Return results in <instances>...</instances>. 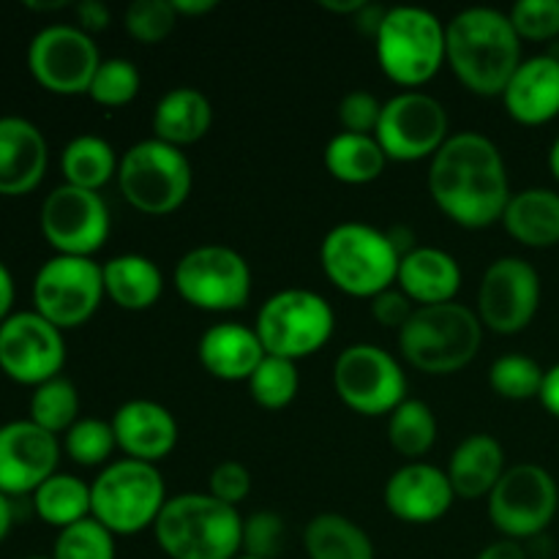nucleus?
<instances>
[{"instance_id": "nucleus-46", "label": "nucleus", "mask_w": 559, "mask_h": 559, "mask_svg": "<svg viewBox=\"0 0 559 559\" xmlns=\"http://www.w3.org/2000/svg\"><path fill=\"white\" fill-rule=\"evenodd\" d=\"M415 309H418V306H415L399 287H391L371 298V317H374L382 328H393V331H402Z\"/></svg>"}, {"instance_id": "nucleus-2", "label": "nucleus", "mask_w": 559, "mask_h": 559, "mask_svg": "<svg viewBox=\"0 0 559 559\" xmlns=\"http://www.w3.org/2000/svg\"><path fill=\"white\" fill-rule=\"evenodd\" d=\"M522 60V38L506 11L473 5L445 25V63L475 96H502Z\"/></svg>"}, {"instance_id": "nucleus-34", "label": "nucleus", "mask_w": 559, "mask_h": 559, "mask_svg": "<svg viewBox=\"0 0 559 559\" xmlns=\"http://www.w3.org/2000/svg\"><path fill=\"white\" fill-rule=\"evenodd\" d=\"M388 442L399 456L418 462L437 442V415L420 399H404L388 415Z\"/></svg>"}, {"instance_id": "nucleus-4", "label": "nucleus", "mask_w": 559, "mask_h": 559, "mask_svg": "<svg viewBox=\"0 0 559 559\" xmlns=\"http://www.w3.org/2000/svg\"><path fill=\"white\" fill-rule=\"evenodd\" d=\"M484 344V322L478 311L451 300L440 306H418L399 331V349L413 369L424 374H456L467 369Z\"/></svg>"}, {"instance_id": "nucleus-10", "label": "nucleus", "mask_w": 559, "mask_h": 559, "mask_svg": "<svg viewBox=\"0 0 559 559\" xmlns=\"http://www.w3.org/2000/svg\"><path fill=\"white\" fill-rule=\"evenodd\" d=\"M559 508L555 475L540 464H513L486 497L489 522L502 538L533 540L549 530Z\"/></svg>"}, {"instance_id": "nucleus-40", "label": "nucleus", "mask_w": 559, "mask_h": 559, "mask_svg": "<svg viewBox=\"0 0 559 559\" xmlns=\"http://www.w3.org/2000/svg\"><path fill=\"white\" fill-rule=\"evenodd\" d=\"M142 87V74L129 58H107L98 66L87 96L102 107H126Z\"/></svg>"}, {"instance_id": "nucleus-39", "label": "nucleus", "mask_w": 559, "mask_h": 559, "mask_svg": "<svg viewBox=\"0 0 559 559\" xmlns=\"http://www.w3.org/2000/svg\"><path fill=\"white\" fill-rule=\"evenodd\" d=\"M115 535L93 516L60 530L52 546V559H115Z\"/></svg>"}, {"instance_id": "nucleus-23", "label": "nucleus", "mask_w": 559, "mask_h": 559, "mask_svg": "<svg viewBox=\"0 0 559 559\" xmlns=\"http://www.w3.org/2000/svg\"><path fill=\"white\" fill-rule=\"evenodd\" d=\"M508 115L522 126H544L559 115V58L533 55L519 63L502 91Z\"/></svg>"}, {"instance_id": "nucleus-35", "label": "nucleus", "mask_w": 559, "mask_h": 559, "mask_svg": "<svg viewBox=\"0 0 559 559\" xmlns=\"http://www.w3.org/2000/svg\"><path fill=\"white\" fill-rule=\"evenodd\" d=\"M27 420L49 435H66L80 420V391L63 374L33 388L27 404Z\"/></svg>"}, {"instance_id": "nucleus-56", "label": "nucleus", "mask_w": 559, "mask_h": 559, "mask_svg": "<svg viewBox=\"0 0 559 559\" xmlns=\"http://www.w3.org/2000/svg\"><path fill=\"white\" fill-rule=\"evenodd\" d=\"M25 559H52V557H25Z\"/></svg>"}, {"instance_id": "nucleus-17", "label": "nucleus", "mask_w": 559, "mask_h": 559, "mask_svg": "<svg viewBox=\"0 0 559 559\" xmlns=\"http://www.w3.org/2000/svg\"><path fill=\"white\" fill-rule=\"evenodd\" d=\"M63 366V331L38 311H14L9 320L0 322V371L9 380L38 388L60 377Z\"/></svg>"}, {"instance_id": "nucleus-5", "label": "nucleus", "mask_w": 559, "mask_h": 559, "mask_svg": "<svg viewBox=\"0 0 559 559\" xmlns=\"http://www.w3.org/2000/svg\"><path fill=\"white\" fill-rule=\"evenodd\" d=\"M402 254L391 235L364 222L336 224L322 238L320 265L331 284L353 298H374L396 284Z\"/></svg>"}, {"instance_id": "nucleus-48", "label": "nucleus", "mask_w": 559, "mask_h": 559, "mask_svg": "<svg viewBox=\"0 0 559 559\" xmlns=\"http://www.w3.org/2000/svg\"><path fill=\"white\" fill-rule=\"evenodd\" d=\"M538 402L544 404L546 413L555 415V418L559 420V364L549 366V369H546Z\"/></svg>"}, {"instance_id": "nucleus-45", "label": "nucleus", "mask_w": 559, "mask_h": 559, "mask_svg": "<svg viewBox=\"0 0 559 559\" xmlns=\"http://www.w3.org/2000/svg\"><path fill=\"white\" fill-rule=\"evenodd\" d=\"M207 495L216 497L224 506L238 508L251 495V473L240 462L227 459L213 467L211 478H207Z\"/></svg>"}, {"instance_id": "nucleus-29", "label": "nucleus", "mask_w": 559, "mask_h": 559, "mask_svg": "<svg viewBox=\"0 0 559 559\" xmlns=\"http://www.w3.org/2000/svg\"><path fill=\"white\" fill-rule=\"evenodd\" d=\"M104 293L118 309L147 311L164 293V273L151 257L118 254L102 265Z\"/></svg>"}, {"instance_id": "nucleus-19", "label": "nucleus", "mask_w": 559, "mask_h": 559, "mask_svg": "<svg viewBox=\"0 0 559 559\" xmlns=\"http://www.w3.org/2000/svg\"><path fill=\"white\" fill-rule=\"evenodd\" d=\"M60 440L38 429L33 420H11L0 426V491L5 497L33 495L58 473Z\"/></svg>"}, {"instance_id": "nucleus-7", "label": "nucleus", "mask_w": 559, "mask_h": 559, "mask_svg": "<svg viewBox=\"0 0 559 559\" xmlns=\"http://www.w3.org/2000/svg\"><path fill=\"white\" fill-rule=\"evenodd\" d=\"M167 486L156 464L118 459L91 484V516L112 535H140L167 506Z\"/></svg>"}, {"instance_id": "nucleus-53", "label": "nucleus", "mask_w": 559, "mask_h": 559, "mask_svg": "<svg viewBox=\"0 0 559 559\" xmlns=\"http://www.w3.org/2000/svg\"><path fill=\"white\" fill-rule=\"evenodd\" d=\"M320 5L325 11H336V14H358L366 3L364 0H347V3L344 0H322Z\"/></svg>"}, {"instance_id": "nucleus-1", "label": "nucleus", "mask_w": 559, "mask_h": 559, "mask_svg": "<svg viewBox=\"0 0 559 559\" xmlns=\"http://www.w3.org/2000/svg\"><path fill=\"white\" fill-rule=\"evenodd\" d=\"M429 194L451 222L486 229L502 222L511 180L500 147L478 131H456L429 164Z\"/></svg>"}, {"instance_id": "nucleus-9", "label": "nucleus", "mask_w": 559, "mask_h": 559, "mask_svg": "<svg viewBox=\"0 0 559 559\" xmlns=\"http://www.w3.org/2000/svg\"><path fill=\"white\" fill-rule=\"evenodd\" d=\"M254 331L267 355L298 364L320 353L336 331L333 306L314 289H278L257 311Z\"/></svg>"}, {"instance_id": "nucleus-16", "label": "nucleus", "mask_w": 559, "mask_h": 559, "mask_svg": "<svg viewBox=\"0 0 559 559\" xmlns=\"http://www.w3.org/2000/svg\"><path fill=\"white\" fill-rule=\"evenodd\" d=\"M41 235L55 254L93 257L109 238V207L98 191L60 183L49 191L38 213Z\"/></svg>"}, {"instance_id": "nucleus-27", "label": "nucleus", "mask_w": 559, "mask_h": 559, "mask_svg": "<svg viewBox=\"0 0 559 559\" xmlns=\"http://www.w3.org/2000/svg\"><path fill=\"white\" fill-rule=\"evenodd\" d=\"M502 227L516 243L530 249H551L559 243V191L533 186L511 194Z\"/></svg>"}, {"instance_id": "nucleus-33", "label": "nucleus", "mask_w": 559, "mask_h": 559, "mask_svg": "<svg viewBox=\"0 0 559 559\" xmlns=\"http://www.w3.org/2000/svg\"><path fill=\"white\" fill-rule=\"evenodd\" d=\"M33 511L44 524L60 530L91 516V484L69 473H55L33 491Z\"/></svg>"}, {"instance_id": "nucleus-41", "label": "nucleus", "mask_w": 559, "mask_h": 559, "mask_svg": "<svg viewBox=\"0 0 559 559\" xmlns=\"http://www.w3.org/2000/svg\"><path fill=\"white\" fill-rule=\"evenodd\" d=\"M178 25L173 0H134L123 11V27L134 41L162 44Z\"/></svg>"}, {"instance_id": "nucleus-52", "label": "nucleus", "mask_w": 559, "mask_h": 559, "mask_svg": "<svg viewBox=\"0 0 559 559\" xmlns=\"http://www.w3.org/2000/svg\"><path fill=\"white\" fill-rule=\"evenodd\" d=\"M11 527H14V506H11V497L0 491V544L9 538Z\"/></svg>"}, {"instance_id": "nucleus-31", "label": "nucleus", "mask_w": 559, "mask_h": 559, "mask_svg": "<svg viewBox=\"0 0 559 559\" xmlns=\"http://www.w3.org/2000/svg\"><path fill=\"white\" fill-rule=\"evenodd\" d=\"M304 546L309 559H374L369 533L342 513H320L311 519Z\"/></svg>"}, {"instance_id": "nucleus-13", "label": "nucleus", "mask_w": 559, "mask_h": 559, "mask_svg": "<svg viewBox=\"0 0 559 559\" xmlns=\"http://www.w3.org/2000/svg\"><path fill=\"white\" fill-rule=\"evenodd\" d=\"M336 396L353 413L380 418L391 415L407 396V374L388 349L377 344H349L333 364Z\"/></svg>"}, {"instance_id": "nucleus-6", "label": "nucleus", "mask_w": 559, "mask_h": 559, "mask_svg": "<svg viewBox=\"0 0 559 559\" xmlns=\"http://www.w3.org/2000/svg\"><path fill=\"white\" fill-rule=\"evenodd\" d=\"M374 49L382 74L413 91L440 74L445 63V25L424 5H393L385 9L377 27Z\"/></svg>"}, {"instance_id": "nucleus-25", "label": "nucleus", "mask_w": 559, "mask_h": 559, "mask_svg": "<svg viewBox=\"0 0 559 559\" xmlns=\"http://www.w3.org/2000/svg\"><path fill=\"white\" fill-rule=\"evenodd\" d=\"M462 278V265L445 249L415 246L399 262L396 284L413 304L440 306L456 300Z\"/></svg>"}, {"instance_id": "nucleus-11", "label": "nucleus", "mask_w": 559, "mask_h": 559, "mask_svg": "<svg viewBox=\"0 0 559 559\" xmlns=\"http://www.w3.org/2000/svg\"><path fill=\"white\" fill-rule=\"evenodd\" d=\"M175 289L200 311H238L251 298V267L240 251L229 246H194L178 260L173 273Z\"/></svg>"}, {"instance_id": "nucleus-44", "label": "nucleus", "mask_w": 559, "mask_h": 559, "mask_svg": "<svg viewBox=\"0 0 559 559\" xmlns=\"http://www.w3.org/2000/svg\"><path fill=\"white\" fill-rule=\"evenodd\" d=\"M380 115L382 102L369 91H349L338 102V123H342V131H349V134L374 136Z\"/></svg>"}, {"instance_id": "nucleus-18", "label": "nucleus", "mask_w": 559, "mask_h": 559, "mask_svg": "<svg viewBox=\"0 0 559 559\" xmlns=\"http://www.w3.org/2000/svg\"><path fill=\"white\" fill-rule=\"evenodd\" d=\"M540 276L522 257H500L486 267L478 287V317L500 336H516L535 320Z\"/></svg>"}, {"instance_id": "nucleus-26", "label": "nucleus", "mask_w": 559, "mask_h": 559, "mask_svg": "<svg viewBox=\"0 0 559 559\" xmlns=\"http://www.w3.org/2000/svg\"><path fill=\"white\" fill-rule=\"evenodd\" d=\"M506 469V451L497 437L469 435L453 448L445 473L453 495L462 500H480L491 495Z\"/></svg>"}, {"instance_id": "nucleus-51", "label": "nucleus", "mask_w": 559, "mask_h": 559, "mask_svg": "<svg viewBox=\"0 0 559 559\" xmlns=\"http://www.w3.org/2000/svg\"><path fill=\"white\" fill-rule=\"evenodd\" d=\"M175 11L186 16H202V14H211L213 9H216V0H173Z\"/></svg>"}, {"instance_id": "nucleus-42", "label": "nucleus", "mask_w": 559, "mask_h": 559, "mask_svg": "<svg viewBox=\"0 0 559 559\" xmlns=\"http://www.w3.org/2000/svg\"><path fill=\"white\" fill-rule=\"evenodd\" d=\"M508 16L524 41H549L559 36V0H519Z\"/></svg>"}, {"instance_id": "nucleus-8", "label": "nucleus", "mask_w": 559, "mask_h": 559, "mask_svg": "<svg viewBox=\"0 0 559 559\" xmlns=\"http://www.w3.org/2000/svg\"><path fill=\"white\" fill-rule=\"evenodd\" d=\"M120 197L145 216L175 213L191 194L194 173L180 147L147 136L134 142L118 164Z\"/></svg>"}, {"instance_id": "nucleus-20", "label": "nucleus", "mask_w": 559, "mask_h": 559, "mask_svg": "<svg viewBox=\"0 0 559 559\" xmlns=\"http://www.w3.org/2000/svg\"><path fill=\"white\" fill-rule=\"evenodd\" d=\"M453 486L445 469L429 462H409L399 467L385 484V508L407 524L440 522L451 511Z\"/></svg>"}, {"instance_id": "nucleus-54", "label": "nucleus", "mask_w": 559, "mask_h": 559, "mask_svg": "<svg viewBox=\"0 0 559 559\" xmlns=\"http://www.w3.org/2000/svg\"><path fill=\"white\" fill-rule=\"evenodd\" d=\"M549 173L555 175V180L559 183V136L549 147Z\"/></svg>"}, {"instance_id": "nucleus-38", "label": "nucleus", "mask_w": 559, "mask_h": 559, "mask_svg": "<svg viewBox=\"0 0 559 559\" xmlns=\"http://www.w3.org/2000/svg\"><path fill=\"white\" fill-rule=\"evenodd\" d=\"M115 448L112 424L102 418H80L63 435L66 456L80 467H107Z\"/></svg>"}, {"instance_id": "nucleus-21", "label": "nucleus", "mask_w": 559, "mask_h": 559, "mask_svg": "<svg viewBox=\"0 0 559 559\" xmlns=\"http://www.w3.org/2000/svg\"><path fill=\"white\" fill-rule=\"evenodd\" d=\"M109 424L118 451H123L126 459L156 464L178 445V420L164 404L151 399H131L120 404Z\"/></svg>"}, {"instance_id": "nucleus-43", "label": "nucleus", "mask_w": 559, "mask_h": 559, "mask_svg": "<svg viewBox=\"0 0 559 559\" xmlns=\"http://www.w3.org/2000/svg\"><path fill=\"white\" fill-rule=\"evenodd\" d=\"M284 549V519L273 511H257L243 519L240 555L276 559Z\"/></svg>"}, {"instance_id": "nucleus-24", "label": "nucleus", "mask_w": 559, "mask_h": 559, "mask_svg": "<svg viewBox=\"0 0 559 559\" xmlns=\"http://www.w3.org/2000/svg\"><path fill=\"white\" fill-rule=\"evenodd\" d=\"M197 355L202 369L216 380L249 382L267 353L254 328L243 322H216L202 333Z\"/></svg>"}, {"instance_id": "nucleus-3", "label": "nucleus", "mask_w": 559, "mask_h": 559, "mask_svg": "<svg viewBox=\"0 0 559 559\" xmlns=\"http://www.w3.org/2000/svg\"><path fill=\"white\" fill-rule=\"evenodd\" d=\"M153 535L169 559H235L243 544V516L207 491H183L169 497Z\"/></svg>"}, {"instance_id": "nucleus-47", "label": "nucleus", "mask_w": 559, "mask_h": 559, "mask_svg": "<svg viewBox=\"0 0 559 559\" xmlns=\"http://www.w3.org/2000/svg\"><path fill=\"white\" fill-rule=\"evenodd\" d=\"M74 14H76V27H82L85 33H98L104 31V27H109V20H112V14H109L107 5L102 3V0H80V3L74 5Z\"/></svg>"}, {"instance_id": "nucleus-30", "label": "nucleus", "mask_w": 559, "mask_h": 559, "mask_svg": "<svg viewBox=\"0 0 559 559\" xmlns=\"http://www.w3.org/2000/svg\"><path fill=\"white\" fill-rule=\"evenodd\" d=\"M385 164L388 156L380 142H377V136L338 131L325 145V167L338 183H374L382 175V169H385Z\"/></svg>"}, {"instance_id": "nucleus-28", "label": "nucleus", "mask_w": 559, "mask_h": 559, "mask_svg": "<svg viewBox=\"0 0 559 559\" xmlns=\"http://www.w3.org/2000/svg\"><path fill=\"white\" fill-rule=\"evenodd\" d=\"M211 98L197 87H173L158 98L156 109H153V136L180 147V151L200 142L211 131Z\"/></svg>"}, {"instance_id": "nucleus-15", "label": "nucleus", "mask_w": 559, "mask_h": 559, "mask_svg": "<svg viewBox=\"0 0 559 559\" xmlns=\"http://www.w3.org/2000/svg\"><path fill=\"white\" fill-rule=\"evenodd\" d=\"M377 142L388 162H424L435 158L448 142V112L424 91H404L382 102Z\"/></svg>"}, {"instance_id": "nucleus-36", "label": "nucleus", "mask_w": 559, "mask_h": 559, "mask_svg": "<svg viewBox=\"0 0 559 559\" xmlns=\"http://www.w3.org/2000/svg\"><path fill=\"white\" fill-rule=\"evenodd\" d=\"M246 385H249L251 399H254L260 407L265 409L289 407L300 391L298 364L287 358H276V355H265Z\"/></svg>"}, {"instance_id": "nucleus-12", "label": "nucleus", "mask_w": 559, "mask_h": 559, "mask_svg": "<svg viewBox=\"0 0 559 559\" xmlns=\"http://www.w3.org/2000/svg\"><path fill=\"white\" fill-rule=\"evenodd\" d=\"M104 295V273L93 257L55 254L33 278V311L60 331L85 325Z\"/></svg>"}, {"instance_id": "nucleus-37", "label": "nucleus", "mask_w": 559, "mask_h": 559, "mask_svg": "<svg viewBox=\"0 0 559 559\" xmlns=\"http://www.w3.org/2000/svg\"><path fill=\"white\" fill-rule=\"evenodd\" d=\"M546 369L535 358L522 353H508L491 364L489 385L491 391L508 402H530L540 396Z\"/></svg>"}, {"instance_id": "nucleus-32", "label": "nucleus", "mask_w": 559, "mask_h": 559, "mask_svg": "<svg viewBox=\"0 0 559 559\" xmlns=\"http://www.w3.org/2000/svg\"><path fill=\"white\" fill-rule=\"evenodd\" d=\"M118 153L104 136L80 134L60 153V173L66 183L76 189L102 191L112 178H118Z\"/></svg>"}, {"instance_id": "nucleus-55", "label": "nucleus", "mask_w": 559, "mask_h": 559, "mask_svg": "<svg viewBox=\"0 0 559 559\" xmlns=\"http://www.w3.org/2000/svg\"><path fill=\"white\" fill-rule=\"evenodd\" d=\"M235 559H260V557H249V555H238Z\"/></svg>"}, {"instance_id": "nucleus-14", "label": "nucleus", "mask_w": 559, "mask_h": 559, "mask_svg": "<svg viewBox=\"0 0 559 559\" xmlns=\"http://www.w3.org/2000/svg\"><path fill=\"white\" fill-rule=\"evenodd\" d=\"M102 66L96 41L76 25H47L31 38L27 69L33 80L58 96H80Z\"/></svg>"}, {"instance_id": "nucleus-50", "label": "nucleus", "mask_w": 559, "mask_h": 559, "mask_svg": "<svg viewBox=\"0 0 559 559\" xmlns=\"http://www.w3.org/2000/svg\"><path fill=\"white\" fill-rule=\"evenodd\" d=\"M14 298H16V284H14V276H11V271L5 267V262L0 260V322L9 320L11 314H14Z\"/></svg>"}, {"instance_id": "nucleus-22", "label": "nucleus", "mask_w": 559, "mask_h": 559, "mask_svg": "<svg viewBox=\"0 0 559 559\" xmlns=\"http://www.w3.org/2000/svg\"><path fill=\"white\" fill-rule=\"evenodd\" d=\"M49 147L41 129L20 115L0 118V197L31 194L47 175Z\"/></svg>"}, {"instance_id": "nucleus-49", "label": "nucleus", "mask_w": 559, "mask_h": 559, "mask_svg": "<svg viewBox=\"0 0 559 559\" xmlns=\"http://www.w3.org/2000/svg\"><path fill=\"white\" fill-rule=\"evenodd\" d=\"M475 559H530V555H527V549L519 544V540L500 538V540H495V544L484 546Z\"/></svg>"}]
</instances>
